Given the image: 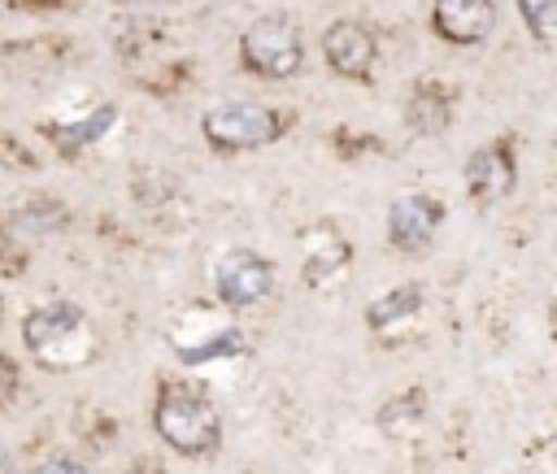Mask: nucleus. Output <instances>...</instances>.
Wrapping results in <instances>:
<instances>
[{"label": "nucleus", "mask_w": 557, "mask_h": 474, "mask_svg": "<svg viewBox=\"0 0 557 474\" xmlns=\"http://www.w3.org/2000/svg\"><path fill=\"white\" fill-rule=\"evenodd\" d=\"M440 222H444V209H440L435 196L409 191V196H396L392 209H387V235L400 252H426Z\"/></svg>", "instance_id": "nucleus-7"}, {"label": "nucleus", "mask_w": 557, "mask_h": 474, "mask_svg": "<svg viewBox=\"0 0 557 474\" xmlns=\"http://www.w3.org/2000/svg\"><path fill=\"white\" fill-rule=\"evenodd\" d=\"M448 117H453V104H448V96L440 91V87H418L413 96H409V113H405V122L418 130V135H440L444 126H448Z\"/></svg>", "instance_id": "nucleus-13"}, {"label": "nucleus", "mask_w": 557, "mask_h": 474, "mask_svg": "<svg viewBox=\"0 0 557 474\" xmlns=\"http://www.w3.org/2000/svg\"><path fill=\"white\" fill-rule=\"evenodd\" d=\"M113 122H117V109L113 104H91L87 113H78V117H65V122H52V144H57V152H65V157H74V152H83V148H91V144H100L109 130H113Z\"/></svg>", "instance_id": "nucleus-10"}, {"label": "nucleus", "mask_w": 557, "mask_h": 474, "mask_svg": "<svg viewBox=\"0 0 557 474\" xmlns=\"http://www.w3.org/2000/svg\"><path fill=\"white\" fill-rule=\"evenodd\" d=\"M431 26L444 43H457V48H470V43H483L496 26V4L492 0H435L431 9Z\"/></svg>", "instance_id": "nucleus-8"}, {"label": "nucleus", "mask_w": 557, "mask_h": 474, "mask_svg": "<svg viewBox=\"0 0 557 474\" xmlns=\"http://www.w3.org/2000/svg\"><path fill=\"white\" fill-rule=\"evenodd\" d=\"M30 474H91L87 465H78V461H65V457H52V461H44V465H35Z\"/></svg>", "instance_id": "nucleus-17"}, {"label": "nucleus", "mask_w": 557, "mask_h": 474, "mask_svg": "<svg viewBox=\"0 0 557 474\" xmlns=\"http://www.w3.org/2000/svg\"><path fill=\"white\" fill-rule=\"evenodd\" d=\"M513 183H518V174H513V152H509L505 139L483 144V148H474V152L466 157V187H470V196H474L479 204L505 200V196L513 191Z\"/></svg>", "instance_id": "nucleus-9"}, {"label": "nucleus", "mask_w": 557, "mask_h": 474, "mask_svg": "<svg viewBox=\"0 0 557 474\" xmlns=\"http://www.w3.org/2000/svg\"><path fill=\"white\" fill-rule=\"evenodd\" d=\"M213 291L231 309H248L274 291V265L252 248H231L213 265Z\"/></svg>", "instance_id": "nucleus-5"}, {"label": "nucleus", "mask_w": 557, "mask_h": 474, "mask_svg": "<svg viewBox=\"0 0 557 474\" xmlns=\"http://www.w3.org/2000/svg\"><path fill=\"white\" fill-rule=\"evenodd\" d=\"M322 57H326V65H331L335 74H344V78H366L370 65H374V57H379V39H374V30H370L366 22L339 17V22H331L326 35H322Z\"/></svg>", "instance_id": "nucleus-6"}, {"label": "nucleus", "mask_w": 557, "mask_h": 474, "mask_svg": "<svg viewBox=\"0 0 557 474\" xmlns=\"http://www.w3.org/2000/svg\"><path fill=\"white\" fill-rule=\"evenodd\" d=\"M122 4H165V0H122Z\"/></svg>", "instance_id": "nucleus-19"}, {"label": "nucleus", "mask_w": 557, "mask_h": 474, "mask_svg": "<svg viewBox=\"0 0 557 474\" xmlns=\"http://www.w3.org/2000/svg\"><path fill=\"white\" fill-rule=\"evenodd\" d=\"M152 426L174 452H187V457L213 452L222 444V417H218L213 400L191 383H165L157 391Z\"/></svg>", "instance_id": "nucleus-2"}, {"label": "nucleus", "mask_w": 557, "mask_h": 474, "mask_svg": "<svg viewBox=\"0 0 557 474\" xmlns=\"http://www.w3.org/2000/svg\"><path fill=\"white\" fill-rule=\"evenodd\" d=\"M17 387V365L9 357H0V396H9Z\"/></svg>", "instance_id": "nucleus-18"}, {"label": "nucleus", "mask_w": 557, "mask_h": 474, "mask_svg": "<svg viewBox=\"0 0 557 474\" xmlns=\"http://www.w3.org/2000/svg\"><path fill=\"white\" fill-rule=\"evenodd\" d=\"M518 13L540 39L557 30V0H518Z\"/></svg>", "instance_id": "nucleus-15"}, {"label": "nucleus", "mask_w": 557, "mask_h": 474, "mask_svg": "<svg viewBox=\"0 0 557 474\" xmlns=\"http://www.w3.org/2000/svg\"><path fill=\"white\" fill-rule=\"evenodd\" d=\"M200 130L222 152H248V148L274 144L283 135V117L252 100H222L200 117Z\"/></svg>", "instance_id": "nucleus-4"}, {"label": "nucleus", "mask_w": 557, "mask_h": 474, "mask_svg": "<svg viewBox=\"0 0 557 474\" xmlns=\"http://www.w3.org/2000/svg\"><path fill=\"white\" fill-rule=\"evenodd\" d=\"M239 61L257 78H292L305 61V43H300L296 22L278 17V13L248 22V30L239 35Z\"/></svg>", "instance_id": "nucleus-3"}, {"label": "nucleus", "mask_w": 557, "mask_h": 474, "mask_svg": "<svg viewBox=\"0 0 557 474\" xmlns=\"http://www.w3.org/2000/svg\"><path fill=\"white\" fill-rule=\"evenodd\" d=\"M309 257H305V283H326V278H335L344 265H348V244L331 230V226H318V230H309Z\"/></svg>", "instance_id": "nucleus-11"}, {"label": "nucleus", "mask_w": 557, "mask_h": 474, "mask_svg": "<svg viewBox=\"0 0 557 474\" xmlns=\"http://www.w3.org/2000/svg\"><path fill=\"white\" fill-rule=\"evenodd\" d=\"M17 339L26 348V357L44 370H78L96 357L100 339H96V326L87 317L83 304L74 300H44V304H30L22 317H17Z\"/></svg>", "instance_id": "nucleus-1"}, {"label": "nucleus", "mask_w": 557, "mask_h": 474, "mask_svg": "<svg viewBox=\"0 0 557 474\" xmlns=\"http://www.w3.org/2000/svg\"><path fill=\"white\" fill-rule=\"evenodd\" d=\"M418 309H422V287H418V283H400V287H392L387 296L370 300L366 322H370L374 330H387V326H396V322L418 317Z\"/></svg>", "instance_id": "nucleus-12"}, {"label": "nucleus", "mask_w": 557, "mask_h": 474, "mask_svg": "<svg viewBox=\"0 0 557 474\" xmlns=\"http://www.w3.org/2000/svg\"><path fill=\"white\" fill-rule=\"evenodd\" d=\"M244 348H248V339L226 326V330H213V335H205V339H196V344H178L174 352H178L183 365H209V361H218V357H239Z\"/></svg>", "instance_id": "nucleus-14"}, {"label": "nucleus", "mask_w": 557, "mask_h": 474, "mask_svg": "<svg viewBox=\"0 0 557 474\" xmlns=\"http://www.w3.org/2000/svg\"><path fill=\"white\" fill-rule=\"evenodd\" d=\"M35 165H39V157L17 135L0 130V170H35Z\"/></svg>", "instance_id": "nucleus-16"}]
</instances>
